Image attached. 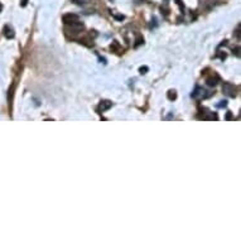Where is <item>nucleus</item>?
<instances>
[{"label":"nucleus","instance_id":"nucleus-3","mask_svg":"<svg viewBox=\"0 0 241 241\" xmlns=\"http://www.w3.org/2000/svg\"><path fill=\"white\" fill-rule=\"evenodd\" d=\"M63 20L66 23H73V22H77L78 20V16L77 15H75V14H66V15L63 16Z\"/></svg>","mask_w":241,"mask_h":241},{"label":"nucleus","instance_id":"nucleus-12","mask_svg":"<svg viewBox=\"0 0 241 241\" xmlns=\"http://www.w3.org/2000/svg\"><path fill=\"white\" fill-rule=\"evenodd\" d=\"M1 9H3V6H1V4H0V12H1Z\"/></svg>","mask_w":241,"mask_h":241},{"label":"nucleus","instance_id":"nucleus-8","mask_svg":"<svg viewBox=\"0 0 241 241\" xmlns=\"http://www.w3.org/2000/svg\"><path fill=\"white\" fill-rule=\"evenodd\" d=\"M75 4H85V3H87L89 0H72Z\"/></svg>","mask_w":241,"mask_h":241},{"label":"nucleus","instance_id":"nucleus-11","mask_svg":"<svg viewBox=\"0 0 241 241\" xmlns=\"http://www.w3.org/2000/svg\"><path fill=\"white\" fill-rule=\"evenodd\" d=\"M146 69H148V67H141L140 68V73H145Z\"/></svg>","mask_w":241,"mask_h":241},{"label":"nucleus","instance_id":"nucleus-7","mask_svg":"<svg viewBox=\"0 0 241 241\" xmlns=\"http://www.w3.org/2000/svg\"><path fill=\"white\" fill-rule=\"evenodd\" d=\"M168 97H169V100H174L177 97V95H176V92L174 91H169V95H168Z\"/></svg>","mask_w":241,"mask_h":241},{"label":"nucleus","instance_id":"nucleus-6","mask_svg":"<svg viewBox=\"0 0 241 241\" xmlns=\"http://www.w3.org/2000/svg\"><path fill=\"white\" fill-rule=\"evenodd\" d=\"M218 76H216L215 75V78L214 77H211V78H207V85H209V86H215L216 83H217V81H218Z\"/></svg>","mask_w":241,"mask_h":241},{"label":"nucleus","instance_id":"nucleus-5","mask_svg":"<svg viewBox=\"0 0 241 241\" xmlns=\"http://www.w3.org/2000/svg\"><path fill=\"white\" fill-rule=\"evenodd\" d=\"M4 36L6 37V38H13L14 37V33H13V29H10L9 27H5L4 28Z\"/></svg>","mask_w":241,"mask_h":241},{"label":"nucleus","instance_id":"nucleus-10","mask_svg":"<svg viewBox=\"0 0 241 241\" xmlns=\"http://www.w3.org/2000/svg\"><path fill=\"white\" fill-rule=\"evenodd\" d=\"M27 3H28V0H22L20 5H22V6H25V5H27Z\"/></svg>","mask_w":241,"mask_h":241},{"label":"nucleus","instance_id":"nucleus-2","mask_svg":"<svg viewBox=\"0 0 241 241\" xmlns=\"http://www.w3.org/2000/svg\"><path fill=\"white\" fill-rule=\"evenodd\" d=\"M223 91H225L226 95L231 96V97H235V86L231 85V83H225L223 85Z\"/></svg>","mask_w":241,"mask_h":241},{"label":"nucleus","instance_id":"nucleus-4","mask_svg":"<svg viewBox=\"0 0 241 241\" xmlns=\"http://www.w3.org/2000/svg\"><path fill=\"white\" fill-rule=\"evenodd\" d=\"M111 107V102H109V101H104V102H101L100 104V106H99V110H107V109H110Z\"/></svg>","mask_w":241,"mask_h":241},{"label":"nucleus","instance_id":"nucleus-1","mask_svg":"<svg viewBox=\"0 0 241 241\" xmlns=\"http://www.w3.org/2000/svg\"><path fill=\"white\" fill-rule=\"evenodd\" d=\"M207 91L203 89H201V87H197L196 89V91L192 93V97H194V99H202V97H208L211 96V93H206Z\"/></svg>","mask_w":241,"mask_h":241},{"label":"nucleus","instance_id":"nucleus-9","mask_svg":"<svg viewBox=\"0 0 241 241\" xmlns=\"http://www.w3.org/2000/svg\"><path fill=\"white\" fill-rule=\"evenodd\" d=\"M221 102H222V104H220V105H218V107H225V106H226V101H221Z\"/></svg>","mask_w":241,"mask_h":241}]
</instances>
